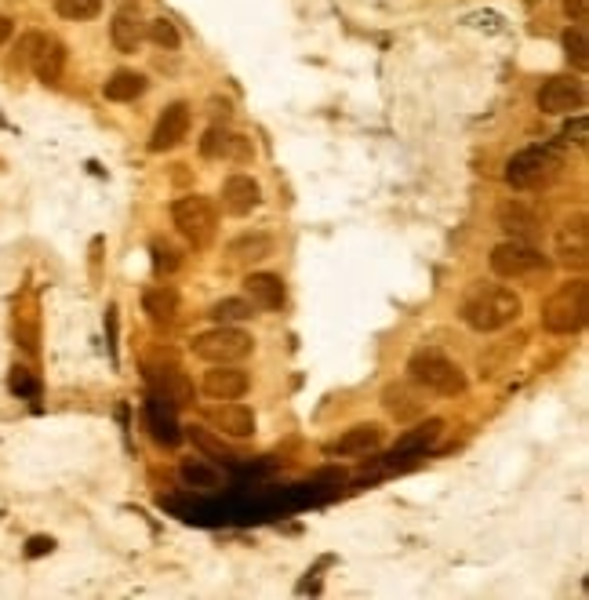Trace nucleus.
Here are the masks:
<instances>
[{
    "label": "nucleus",
    "mask_w": 589,
    "mask_h": 600,
    "mask_svg": "<svg viewBox=\"0 0 589 600\" xmlns=\"http://www.w3.org/2000/svg\"><path fill=\"white\" fill-rule=\"evenodd\" d=\"M44 550H51V539H33L30 542V553H44Z\"/></svg>",
    "instance_id": "obj_35"
},
{
    "label": "nucleus",
    "mask_w": 589,
    "mask_h": 600,
    "mask_svg": "<svg viewBox=\"0 0 589 600\" xmlns=\"http://www.w3.org/2000/svg\"><path fill=\"white\" fill-rule=\"evenodd\" d=\"M382 444V426L379 422H360V426H353V430H346L339 440H331L328 455H368V451H375Z\"/></svg>",
    "instance_id": "obj_17"
},
{
    "label": "nucleus",
    "mask_w": 589,
    "mask_h": 600,
    "mask_svg": "<svg viewBox=\"0 0 589 600\" xmlns=\"http://www.w3.org/2000/svg\"><path fill=\"white\" fill-rule=\"evenodd\" d=\"M259 182L251 179V175H230V179L222 182V208L230 211V215H251V211L259 208Z\"/></svg>",
    "instance_id": "obj_16"
},
{
    "label": "nucleus",
    "mask_w": 589,
    "mask_h": 600,
    "mask_svg": "<svg viewBox=\"0 0 589 600\" xmlns=\"http://www.w3.org/2000/svg\"><path fill=\"white\" fill-rule=\"evenodd\" d=\"M557 262L568 270H586L589 266V219L586 215H571L557 230Z\"/></svg>",
    "instance_id": "obj_9"
},
{
    "label": "nucleus",
    "mask_w": 589,
    "mask_h": 600,
    "mask_svg": "<svg viewBox=\"0 0 589 600\" xmlns=\"http://www.w3.org/2000/svg\"><path fill=\"white\" fill-rule=\"evenodd\" d=\"M211 422L215 430L226 433V437H255V411L248 404H237V400H222L219 408H211Z\"/></svg>",
    "instance_id": "obj_14"
},
{
    "label": "nucleus",
    "mask_w": 589,
    "mask_h": 600,
    "mask_svg": "<svg viewBox=\"0 0 589 600\" xmlns=\"http://www.w3.org/2000/svg\"><path fill=\"white\" fill-rule=\"evenodd\" d=\"M382 408L390 411V419L397 422H415L426 415V390L415 382H390L382 390Z\"/></svg>",
    "instance_id": "obj_10"
},
{
    "label": "nucleus",
    "mask_w": 589,
    "mask_h": 600,
    "mask_svg": "<svg viewBox=\"0 0 589 600\" xmlns=\"http://www.w3.org/2000/svg\"><path fill=\"white\" fill-rule=\"evenodd\" d=\"M110 40L113 48L131 55V51H139V44L146 40V22L139 19V11H117L110 22Z\"/></svg>",
    "instance_id": "obj_20"
},
{
    "label": "nucleus",
    "mask_w": 589,
    "mask_h": 600,
    "mask_svg": "<svg viewBox=\"0 0 589 600\" xmlns=\"http://www.w3.org/2000/svg\"><path fill=\"white\" fill-rule=\"evenodd\" d=\"M491 270L499 273L502 280H524V284H535V280H546L553 273L550 255H542L531 240H502L499 248L491 251Z\"/></svg>",
    "instance_id": "obj_3"
},
{
    "label": "nucleus",
    "mask_w": 589,
    "mask_h": 600,
    "mask_svg": "<svg viewBox=\"0 0 589 600\" xmlns=\"http://www.w3.org/2000/svg\"><path fill=\"white\" fill-rule=\"evenodd\" d=\"M179 251L171 248L168 240H157V244H153V266H157V270H164V273H171V270H179Z\"/></svg>",
    "instance_id": "obj_30"
},
{
    "label": "nucleus",
    "mask_w": 589,
    "mask_h": 600,
    "mask_svg": "<svg viewBox=\"0 0 589 600\" xmlns=\"http://www.w3.org/2000/svg\"><path fill=\"white\" fill-rule=\"evenodd\" d=\"M233 262H262L273 255V237L266 233H244V237L230 240V248H226Z\"/></svg>",
    "instance_id": "obj_23"
},
{
    "label": "nucleus",
    "mask_w": 589,
    "mask_h": 600,
    "mask_svg": "<svg viewBox=\"0 0 589 600\" xmlns=\"http://www.w3.org/2000/svg\"><path fill=\"white\" fill-rule=\"evenodd\" d=\"M499 226L513 240H535L542 233V215L524 200H506L499 208Z\"/></svg>",
    "instance_id": "obj_13"
},
{
    "label": "nucleus",
    "mask_w": 589,
    "mask_h": 600,
    "mask_svg": "<svg viewBox=\"0 0 589 600\" xmlns=\"http://www.w3.org/2000/svg\"><path fill=\"white\" fill-rule=\"evenodd\" d=\"M564 139L575 142V146H586V120H568V128H564Z\"/></svg>",
    "instance_id": "obj_31"
},
{
    "label": "nucleus",
    "mask_w": 589,
    "mask_h": 600,
    "mask_svg": "<svg viewBox=\"0 0 589 600\" xmlns=\"http://www.w3.org/2000/svg\"><path fill=\"white\" fill-rule=\"evenodd\" d=\"M146 37L157 44V48H164V51H175L182 44V37H179V30H175V22L171 19H153L150 26H146Z\"/></svg>",
    "instance_id": "obj_28"
},
{
    "label": "nucleus",
    "mask_w": 589,
    "mask_h": 600,
    "mask_svg": "<svg viewBox=\"0 0 589 600\" xmlns=\"http://www.w3.org/2000/svg\"><path fill=\"white\" fill-rule=\"evenodd\" d=\"M11 33H15V22H11L8 15H0V44H8Z\"/></svg>",
    "instance_id": "obj_34"
},
{
    "label": "nucleus",
    "mask_w": 589,
    "mask_h": 600,
    "mask_svg": "<svg viewBox=\"0 0 589 600\" xmlns=\"http://www.w3.org/2000/svg\"><path fill=\"white\" fill-rule=\"evenodd\" d=\"M408 375L415 386H422L426 393H437V397H459V393H466V371L451 357H444L440 350L415 353L408 360Z\"/></svg>",
    "instance_id": "obj_4"
},
{
    "label": "nucleus",
    "mask_w": 589,
    "mask_h": 600,
    "mask_svg": "<svg viewBox=\"0 0 589 600\" xmlns=\"http://www.w3.org/2000/svg\"><path fill=\"white\" fill-rule=\"evenodd\" d=\"M171 219L179 226V233L190 240L193 248H208L215 233H219V211L208 197H179L171 208Z\"/></svg>",
    "instance_id": "obj_7"
},
{
    "label": "nucleus",
    "mask_w": 589,
    "mask_h": 600,
    "mask_svg": "<svg viewBox=\"0 0 589 600\" xmlns=\"http://www.w3.org/2000/svg\"><path fill=\"white\" fill-rule=\"evenodd\" d=\"M440 430H444V422L440 419H430L426 426H419L415 433H408V437H400V444L393 451H419L426 448V444H433V440L440 437Z\"/></svg>",
    "instance_id": "obj_27"
},
{
    "label": "nucleus",
    "mask_w": 589,
    "mask_h": 600,
    "mask_svg": "<svg viewBox=\"0 0 589 600\" xmlns=\"http://www.w3.org/2000/svg\"><path fill=\"white\" fill-rule=\"evenodd\" d=\"M244 288H248L255 310H280L284 306V280L277 273H248Z\"/></svg>",
    "instance_id": "obj_21"
},
{
    "label": "nucleus",
    "mask_w": 589,
    "mask_h": 600,
    "mask_svg": "<svg viewBox=\"0 0 589 600\" xmlns=\"http://www.w3.org/2000/svg\"><path fill=\"white\" fill-rule=\"evenodd\" d=\"M186 131H190V106L186 102H171L168 110L160 113L157 128L150 135V150L153 153H168L175 150L182 139H186Z\"/></svg>",
    "instance_id": "obj_11"
},
{
    "label": "nucleus",
    "mask_w": 589,
    "mask_h": 600,
    "mask_svg": "<svg viewBox=\"0 0 589 600\" xmlns=\"http://www.w3.org/2000/svg\"><path fill=\"white\" fill-rule=\"evenodd\" d=\"M248 371L233 368V364H215V371L204 375V393L211 400H240L248 393Z\"/></svg>",
    "instance_id": "obj_15"
},
{
    "label": "nucleus",
    "mask_w": 589,
    "mask_h": 600,
    "mask_svg": "<svg viewBox=\"0 0 589 600\" xmlns=\"http://www.w3.org/2000/svg\"><path fill=\"white\" fill-rule=\"evenodd\" d=\"M142 91H146V77L135 70H117L102 84V95L110 102H131V99H139Z\"/></svg>",
    "instance_id": "obj_24"
},
{
    "label": "nucleus",
    "mask_w": 589,
    "mask_h": 600,
    "mask_svg": "<svg viewBox=\"0 0 589 600\" xmlns=\"http://www.w3.org/2000/svg\"><path fill=\"white\" fill-rule=\"evenodd\" d=\"M255 317V302L251 299H222L211 306V320L215 324H240V320Z\"/></svg>",
    "instance_id": "obj_25"
},
{
    "label": "nucleus",
    "mask_w": 589,
    "mask_h": 600,
    "mask_svg": "<svg viewBox=\"0 0 589 600\" xmlns=\"http://www.w3.org/2000/svg\"><path fill=\"white\" fill-rule=\"evenodd\" d=\"M557 175H560V153L550 150V146H531V150H520L517 157L506 164V182L520 193L546 190Z\"/></svg>",
    "instance_id": "obj_5"
},
{
    "label": "nucleus",
    "mask_w": 589,
    "mask_h": 600,
    "mask_svg": "<svg viewBox=\"0 0 589 600\" xmlns=\"http://www.w3.org/2000/svg\"><path fill=\"white\" fill-rule=\"evenodd\" d=\"M19 59L30 62V70L37 73V80L44 84H59L62 70H66V44L44 33H26L19 44Z\"/></svg>",
    "instance_id": "obj_8"
},
{
    "label": "nucleus",
    "mask_w": 589,
    "mask_h": 600,
    "mask_svg": "<svg viewBox=\"0 0 589 600\" xmlns=\"http://www.w3.org/2000/svg\"><path fill=\"white\" fill-rule=\"evenodd\" d=\"M564 11L571 19H586V0H564Z\"/></svg>",
    "instance_id": "obj_33"
},
{
    "label": "nucleus",
    "mask_w": 589,
    "mask_h": 600,
    "mask_svg": "<svg viewBox=\"0 0 589 600\" xmlns=\"http://www.w3.org/2000/svg\"><path fill=\"white\" fill-rule=\"evenodd\" d=\"M150 382L157 386V393L164 400H171L175 408H190L197 390H193V382L182 375L179 368H160V371H150Z\"/></svg>",
    "instance_id": "obj_19"
},
{
    "label": "nucleus",
    "mask_w": 589,
    "mask_h": 600,
    "mask_svg": "<svg viewBox=\"0 0 589 600\" xmlns=\"http://www.w3.org/2000/svg\"><path fill=\"white\" fill-rule=\"evenodd\" d=\"M582 102H586V95H582V84L571 77H553L542 84L539 91V110L542 113H571V110H582Z\"/></svg>",
    "instance_id": "obj_12"
},
{
    "label": "nucleus",
    "mask_w": 589,
    "mask_h": 600,
    "mask_svg": "<svg viewBox=\"0 0 589 600\" xmlns=\"http://www.w3.org/2000/svg\"><path fill=\"white\" fill-rule=\"evenodd\" d=\"M200 153L211 160H248L251 157V142L233 135L226 128H211L204 139H200Z\"/></svg>",
    "instance_id": "obj_18"
},
{
    "label": "nucleus",
    "mask_w": 589,
    "mask_h": 600,
    "mask_svg": "<svg viewBox=\"0 0 589 600\" xmlns=\"http://www.w3.org/2000/svg\"><path fill=\"white\" fill-rule=\"evenodd\" d=\"M55 11L70 22H88L102 11V0H55Z\"/></svg>",
    "instance_id": "obj_26"
},
{
    "label": "nucleus",
    "mask_w": 589,
    "mask_h": 600,
    "mask_svg": "<svg viewBox=\"0 0 589 600\" xmlns=\"http://www.w3.org/2000/svg\"><path fill=\"white\" fill-rule=\"evenodd\" d=\"M190 350L193 357L208 360V364H237V360L251 357L255 339H251L248 331L233 328V324H219V328L193 335Z\"/></svg>",
    "instance_id": "obj_6"
},
{
    "label": "nucleus",
    "mask_w": 589,
    "mask_h": 600,
    "mask_svg": "<svg viewBox=\"0 0 589 600\" xmlns=\"http://www.w3.org/2000/svg\"><path fill=\"white\" fill-rule=\"evenodd\" d=\"M564 51H568V62L575 70H586L589 55H586V33L582 30H568L564 33Z\"/></svg>",
    "instance_id": "obj_29"
},
{
    "label": "nucleus",
    "mask_w": 589,
    "mask_h": 600,
    "mask_svg": "<svg viewBox=\"0 0 589 600\" xmlns=\"http://www.w3.org/2000/svg\"><path fill=\"white\" fill-rule=\"evenodd\" d=\"M142 310L150 313V320H175L179 317V295L175 288H164V284H153V288L142 291Z\"/></svg>",
    "instance_id": "obj_22"
},
{
    "label": "nucleus",
    "mask_w": 589,
    "mask_h": 600,
    "mask_svg": "<svg viewBox=\"0 0 589 600\" xmlns=\"http://www.w3.org/2000/svg\"><path fill=\"white\" fill-rule=\"evenodd\" d=\"M182 477H186V480H204L208 488H215V484H219V477H215V473L200 470V466H186V470H182Z\"/></svg>",
    "instance_id": "obj_32"
},
{
    "label": "nucleus",
    "mask_w": 589,
    "mask_h": 600,
    "mask_svg": "<svg viewBox=\"0 0 589 600\" xmlns=\"http://www.w3.org/2000/svg\"><path fill=\"white\" fill-rule=\"evenodd\" d=\"M520 310H524V302L513 288L506 284H491V280H477L466 288L459 302V317L470 324L473 331L480 335H491V331H502L517 324Z\"/></svg>",
    "instance_id": "obj_1"
},
{
    "label": "nucleus",
    "mask_w": 589,
    "mask_h": 600,
    "mask_svg": "<svg viewBox=\"0 0 589 600\" xmlns=\"http://www.w3.org/2000/svg\"><path fill=\"white\" fill-rule=\"evenodd\" d=\"M589 320V284L582 277L568 280L542 302V328L553 335H579Z\"/></svg>",
    "instance_id": "obj_2"
}]
</instances>
